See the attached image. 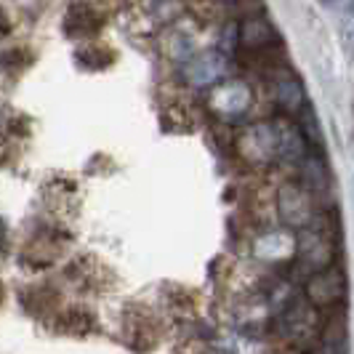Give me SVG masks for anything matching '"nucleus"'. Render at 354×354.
Returning <instances> with one entry per match:
<instances>
[{
  "label": "nucleus",
  "mask_w": 354,
  "mask_h": 354,
  "mask_svg": "<svg viewBox=\"0 0 354 354\" xmlns=\"http://www.w3.org/2000/svg\"><path fill=\"white\" fill-rule=\"evenodd\" d=\"M91 325H93V315L86 312V309H77V306H70V309H64L62 315H56V330H59V333L83 336V333L91 330Z\"/></svg>",
  "instance_id": "obj_8"
},
{
  "label": "nucleus",
  "mask_w": 354,
  "mask_h": 354,
  "mask_svg": "<svg viewBox=\"0 0 354 354\" xmlns=\"http://www.w3.org/2000/svg\"><path fill=\"white\" fill-rule=\"evenodd\" d=\"M315 354H344V344H341V341H328V344H322Z\"/></svg>",
  "instance_id": "obj_9"
},
{
  "label": "nucleus",
  "mask_w": 354,
  "mask_h": 354,
  "mask_svg": "<svg viewBox=\"0 0 354 354\" xmlns=\"http://www.w3.org/2000/svg\"><path fill=\"white\" fill-rule=\"evenodd\" d=\"M208 106L216 118H221L224 123H237L245 118L250 109V91L248 86L237 83V80H218L208 93Z\"/></svg>",
  "instance_id": "obj_3"
},
{
  "label": "nucleus",
  "mask_w": 354,
  "mask_h": 354,
  "mask_svg": "<svg viewBox=\"0 0 354 354\" xmlns=\"http://www.w3.org/2000/svg\"><path fill=\"white\" fill-rule=\"evenodd\" d=\"M322 3H325V6H333V3H336V0H322Z\"/></svg>",
  "instance_id": "obj_11"
},
{
  "label": "nucleus",
  "mask_w": 354,
  "mask_h": 354,
  "mask_svg": "<svg viewBox=\"0 0 354 354\" xmlns=\"http://www.w3.org/2000/svg\"><path fill=\"white\" fill-rule=\"evenodd\" d=\"M280 37L277 30L272 27V21L264 17H248L240 30H237V43L245 48V51H266L269 46H274Z\"/></svg>",
  "instance_id": "obj_6"
},
{
  "label": "nucleus",
  "mask_w": 354,
  "mask_h": 354,
  "mask_svg": "<svg viewBox=\"0 0 354 354\" xmlns=\"http://www.w3.org/2000/svg\"><path fill=\"white\" fill-rule=\"evenodd\" d=\"M344 290H346V277L336 266L309 274V283H306V296L312 306H336L344 299Z\"/></svg>",
  "instance_id": "obj_5"
},
{
  "label": "nucleus",
  "mask_w": 354,
  "mask_h": 354,
  "mask_svg": "<svg viewBox=\"0 0 354 354\" xmlns=\"http://www.w3.org/2000/svg\"><path fill=\"white\" fill-rule=\"evenodd\" d=\"M8 158H11V149H8V144L0 142V168L8 162Z\"/></svg>",
  "instance_id": "obj_10"
},
{
  "label": "nucleus",
  "mask_w": 354,
  "mask_h": 354,
  "mask_svg": "<svg viewBox=\"0 0 354 354\" xmlns=\"http://www.w3.org/2000/svg\"><path fill=\"white\" fill-rule=\"evenodd\" d=\"M283 128L269 123H253L237 136V155L253 168H266L283 155Z\"/></svg>",
  "instance_id": "obj_1"
},
{
  "label": "nucleus",
  "mask_w": 354,
  "mask_h": 354,
  "mask_svg": "<svg viewBox=\"0 0 354 354\" xmlns=\"http://www.w3.org/2000/svg\"><path fill=\"white\" fill-rule=\"evenodd\" d=\"M274 99L288 115H301V112H306V104H309L301 80L288 70L274 75Z\"/></svg>",
  "instance_id": "obj_7"
},
{
  "label": "nucleus",
  "mask_w": 354,
  "mask_h": 354,
  "mask_svg": "<svg viewBox=\"0 0 354 354\" xmlns=\"http://www.w3.org/2000/svg\"><path fill=\"white\" fill-rule=\"evenodd\" d=\"M218 3H237V0H218Z\"/></svg>",
  "instance_id": "obj_12"
},
{
  "label": "nucleus",
  "mask_w": 354,
  "mask_h": 354,
  "mask_svg": "<svg viewBox=\"0 0 354 354\" xmlns=\"http://www.w3.org/2000/svg\"><path fill=\"white\" fill-rule=\"evenodd\" d=\"M296 256H299V264H301L309 274L333 266V240H330L328 230L319 227V224H312V227L301 230Z\"/></svg>",
  "instance_id": "obj_4"
},
{
  "label": "nucleus",
  "mask_w": 354,
  "mask_h": 354,
  "mask_svg": "<svg viewBox=\"0 0 354 354\" xmlns=\"http://www.w3.org/2000/svg\"><path fill=\"white\" fill-rule=\"evenodd\" d=\"M0 301H3V288H0Z\"/></svg>",
  "instance_id": "obj_13"
},
{
  "label": "nucleus",
  "mask_w": 354,
  "mask_h": 354,
  "mask_svg": "<svg viewBox=\"0 0 354 354\" xmlns=\"http://www.w3.org/2000/svg\"><path fill=\"white\" fill-rule=\"evenodd\" d=\"M277 208H280V216L290 230L301 232L312 224H317L315 195L301 181H285L277 192Z\"/></svg>",
  "instance_id": "obj_2"
}]
</instances>
